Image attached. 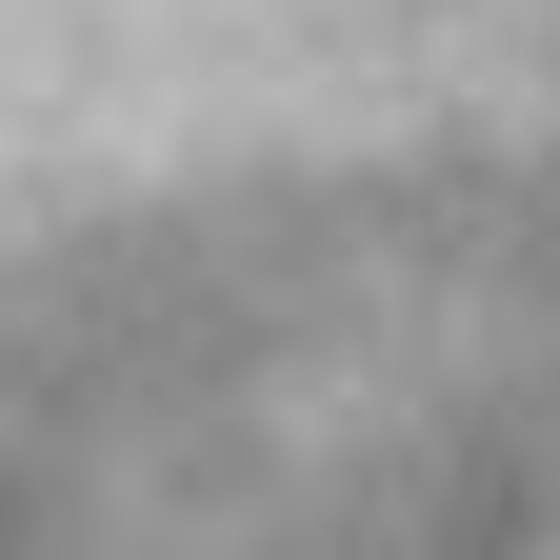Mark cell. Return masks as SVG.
<instances>
[{"instance_id": "obj_1", "label": "cell", "mask_w": 560, "mask_h": 560, "mask_svg": "<svg viewBox=\"0 0 560 560\" xmlns=\"http://www.w3.org/2000/svg\"><path fill=\"white\" fill-rule=\"evenodd\" d=\"M0 480L560 521V0H0Z\"/></svg>"}]
</instances>
